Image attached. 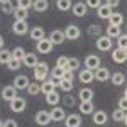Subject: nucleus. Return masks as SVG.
Here are the masks:
<instances>
[{
	"mask_svg": "<svg viewBox=\"0 0 127 127\" xmlns=\"http://www.w3.org/2000/svg\"><path fill=\"white\" fill-rule=\"evenodd\" d=\"M112 119H114L115 122H126V120H127L126 110H122V108H115V110L112 112Z\"/></svg>",
	"mask_w": 127,
	"mask_h": 127,
	"instance_id": "obj_32",
	"label": "nucleus"
},
{
	"mask_svg": "<svg viewBox=\"0 0 127 127\" xmlns=\"http://www.w3.org/2000/svg\"><path fill=\"white\" fill-rule=\"evenodd\" d=\"M46 102H48L49 105H53V107H54V105H58L59 102H61V95L54 90V92H51V93L46 95Z\"/></svg>",
	"mask_w": 127,
	"mask_h": 127,
	"instance_id": "obj_29",
	"label": "nucleus"
},
{
	"mask_svg": "<svg viewBox=\"0 0 127 127\" xmlns=\"http://www.w3.org/2000/svg\"><path fill=\"white\" fill-rule=\"evenodd\" d=\"M97 49L98 51H110L112 46H114V41L110 39L108 36H98L97 37Z\"/></svg>",
	"mask_w": 127,
	"mask_h": 127,
	"instance_id": "obj_4",
	"label": "nucleus"
},
{
	"mask_svg": "<svg viewBox=\"0 0 127 127\" xmlns=\"http://www.w3.org/2000/svg\"><path fill=\"white\" fill-rule=\"evenodd\" d=\"M105 5H108L110 9H115V7H119V0H107Z\"/></svg>",
	"mask_w": 127,
	"mask_h": 127,
	"instance_id": "obj_48",
	"label": "nucleus"
},
{
	"mask_svg": "<svg viewBox=\"0 0 127 127\" xmlns=\"http://www.w3.org/2000/svg\"><path fill=\"white\" fill-rule=\"evenodd\" d=\"M15 97H17V90L12 87V85H7V87L2 88V98L5 102H12Z\"/></svg>",
	"mask_w": 127,
	"mask_h": 127,
	"instance_id": "obj_13",
	"label": "nucleus"
},
{
	"mask_svg": "<svg viewBox=\"0 0 127 127\" xmlns=\"http://www.w3.org/2000/svg\"><path fill=\"white\" fill-rule=\"evenodd\" d=\"M12 31H14V34H17V36H24V34H27V32H29L27 20H15L14 26H12Z\"/></svg>",
	"mask_w": 127,
	"mask_h": 127,
	"instance_id": "obj_7",
	"label": "nucleus"
},
{
	"mask_svg": "<svg viewBox=\"0 0 127 127\" xmlns=\"http://www.w3.org/2000/svg\"><path fill=\"white\" fill-rule=\"evenodd\" d=\"M61 80H75V71H71V69H68V68H64V71H63V78Z\"/></svg>",
	"mask_w": 127,
	"mask_h": 127,
	"instance_id": "obj_42",
	"label": "nucleus"
},
{
	"mask_svg": "<svg viewBox=\"0 0 127 127\" xmlns=\"http://www.w3.org/2000/svg\"><path fill=\"white\" fill-rule=\"evenodd\" d=\"M53 42L48 39V37H42V39L37 41V44H36V49H37V53L41 54H49L51 51H53Z\"/></svg>",
	"mask_w": 127,
	"mask_h": 127,
	"instance_id": "obj_3",
	"label": "nucleus"
},
{
	"mask_svg": "<svg viewBox=\"0 0 127 127\" xmlns=\"http://www.w3.org/2000/svg\"><path fill=\"white\" fill-rule=\"evenodd\" d=\"M105 32H107V36L110 37V39H117L119 36L122 34V29H120L119 26H112V24H108L107 29H105Z\"/></svg>",
	"mask_w": 127,
	"mask_h": 127,
	"instance_id": "obj_23",
	"label": "nucleus"
},
{
	"mask_svg": "<svg viewBox=\"0 0 127 127\" xmlns=\"http://www.w3.org/2000/svg\"><path fill=\"white\" fill-rule=\"evenodd\" d=\"M110 14H112V9H110L108 5H105V3H100V5L97 7V15L100 17V19L107 20L108 17H110Z\"/></svg>",
	"mask_w": 127,
	"mask_h": 127,
	"instance_id": "obj_20",
	"label": "nucleus"
},
{
	"mask_svg": "<svg viewBox=\"0 0 127 127\" xmlns=\"http://www.w3.org/2000/svg\"><path fill=\"white\" fill-rule=\"evenodd\" d=\"M49 75V64L46 61H37V64L34 66V78L36 81H44Z\"/></svg>",
	"mask_w": 127,
	"mask_h": 127,
	"instance_id": "obj_1",
	"label": "nucleus"
},
{
	"mask_svg": "<svg viewBox=\"0 0 127 127\" xmlns=\"http://www.w3.org/2000/svg\"><path fill=\"white\" fill-rule=\"evenodd\" d=\"M59 87V80H44V81H41V93H44V95H48L51 92H54L56 88Z\"/></svg>",
	"mask_w": 127,
	"mask_h": 127,
	"instance_id": "obj_2",
	"label": "nucleus"
},
{
	"mask_svg": "<svg viewBox=\"0 0 127 127\" xmlns=\"http://www.w3.org/2000/svg\"><path fill=\"white\" fill-rule=\"evenodd\" d=\"M107 20H108V24H112V26H119V27H120V26L124 24V15L119 14V12H112L110 17H108Z\"/></svg>",
	"mask_w": 127,
	"mask_h": 127,
	"instance_id": "obj_25",
	"label": "nucleus"
},
{
	"mask_svg": "<svg viewBox=\"0 0 127 127\" xmlns=\"http://www.w3.org/2000/svg\"><path fill=\"white\" fill-rule=\"evenodd\" d=\"M78 80L81 81V83H85V85H88V83H92L93 81V71L92 69H88V68H85V69H81L78 73Z\"/></svg>",
	"mask_w": 127,
	"mask_h": 127,
	"instance_id": "obj_16",
	"label": "nucleus"
},
{
	"mask_svg": "<svg viewBox=\"0 0 127 127\" xmlns=\"http://www.w3.org/2000/svg\"><path fill=\"white\" fill-rule=\"evenodd\" d=\"M12 53V58L19 59V61H22V58H24V54H26V51H24V48H20V46H17V48L14 49V51H10Z\"/></svg>",
	"mask_w": 127,
	"mask_h": 127,
	"instance_id": "obj_39",
	"label": "nucleus"
},
{
	"mask_svg": "<svg viewBox=\"0 0 127 127\" xmlns=\"http://www.w3.org/2000/svg\"><path fill=\"white\" fill-rule=\"evenodd\" d=\"M75 87V83L71 81V80H59V88L63 90V92H71Z\"/></svg>",
	"mask_w": 127,
	"mask_h": 127,
	"instance_id": "obj_34",
	"label": "nucleus"
},
{
	"mask_svg": "<svg viewBox=\"0 0 127 127\" xmlns=\"http://www.w3.org/2000/svg\"><path fill=\"white\" fill-rule=\"evenodd\" d=\"M100 66V58H98L97 54H88L87 58H85V68L88 69H97Z\"/></svg>",
	"mask_w": 127,
	"mask_h": 127,
	"instance_id": "obj_14",
	"label": "nucleus"
},
{
	"mask_svg": "<svg viewBox=\"0 0 127 127\" xmlns=\"http://www.w3.org/2000/svg\"><path fill=\"white\" fill-rule=\"evenodd\" d=\"M66 117V112H64V108L58 107V105H54V108L49 112V119L53 120V122H61L63 119Z\"/></svg>",
	"mask_w": 127,
	"mask_h": 127,
	"instance_id": "obj_10",
	"label": "nucleus"
},
{
	"mask_svg": "<svg viewBox=\"0 0 127 127\" xmlns=\"http://www.w3.org/2000/svg\"><path fill=\"white\" fill-rule=\"evenodd\" d=\"M71 10H73V15H76V17H83V15H87L88 7L85 5V2H76V3L71 5Z\"/></svg>",
	"mask_w": 127,
	"mask_h": 127,
	"instance_id": "obj_15",
	"label": "nucleus"
},
{
	"mask_svg": "<svg viewBox=\"0 0 127 127\" xmlns=\"http://www.w3.org/2000/svg\"><path fill=\"white\" fill-rule=\"evenodd\" d=\"M49 41L53 42V44H63L64 42V32L63 31H53L51 32V36H49Z\"/></svg>",
	"mask_w": 127,
	"mask_h": 127,
	"instance_id": "obj_21",
	"label": "nucleus"
},
{
	"mask_svg": "<svg viewBox=\"0 0 127 127\" xmlns=\"http://www.w3.org/2000/svg\"><path fill=\"white\" fill-rule=\"evenodd\" d=\"M126 105H127V102H126V93H124V97L120 98V102H119V108L126 110Z\"/></svg>",
	"mask_w": 127,
	"mask_h": 127,
	"instance_id": "obj_49",
	"label": "nucleus"
},
{
	"mask_svg": "<svg viewBox=\"0 0 127 127\" xmlns=\"http://www.w3.org/2000/svg\"><path fill=\"white\" fill-rule=\"evenodd\" d=\"M81 36V31H80L78 26L75 24H69L68 27L64 29V39H69V41H76Z\"/></svg>",
	"mask_w": 127,
	"mask_h": 127,
	"instance_id": "obj_5",
	"label": "nucleus"
},
{
	"mask_svg": "<svg viewBox=\"0 0 127 127\" xmlns=\"http://www.w3.org/2000/svg\"><path fill=\"white\" fill-rule=\"evenodd\" d=\"M100 32H102V27L97 26V24H93V26H90L88 27V36H100Z\"/></svg>",
	"mask_w": 127,
	"mask_h": 127,
	"instance_id": "obj_40",
	"label": "nucleus"
},
{
	"mask_svg": "<svg viewBox=\"0 0 127 127\" xmlns=\"http://www.w3.org/2000/svg\"><path fill=\"white\" fill-rule=\"evenodd\" d=\"M112 51V61L114 63H126L127 61V51L126 49H120V48H115V49H110Z\"/></svg>",
	"mask_w": 127,
	"mask_h": 127,
	"instance_id": "obj_8",
	"label": "nucleus"
},
{
	"mask_svg": "<svg viewBox=\"0 0 127 127\" xmlns=\"http://www.w3.org/2000/svg\"><path fill=\"white\" fill-rule=\"evenodd\" d=\"M49 7L48 0H32V9L36 12H46Z\"/></svg>",
	"mask_w": 127,
	"mask_h": 127,
	"instance_id": "obj_28",
	"label": "nucleus"
},
{
	"mask_svg": "<svg viewBox=\"0 0 127 127\" xmlns=\"http://www.w3.org/2000/svg\"><path fill=\"white\" fill-rule=\"evenodd\" d=\"M29 36L32 41H39L42 39V37H46V32H44V29L41 27V26H36V27H32V29L29 31Z\"/></svg>",
	"mask_w": 127,
	"mask_h": 127,
	"instance_id": "obj_19",
	"label": "nucleus"
},
{
	"mask_svg": "<svg viewBox=\"0 0 127 127\" xmlns=\"http://www.w3.org/2000/svg\"><path fill=\"white\" fill-rule=\"evenodd\" d=\"M78 97L80 102H90V100H93V90L92 88H81L78 92Z\"/></svg>",
	"mask_w": 127,
	"mask_h": 127,
	"instance_id": "obj_27",
	"label": "nucleus"
},
{
	"mask_svg": "<svg viewBox=\"0 0 127 127\" xmlns=\"http://www.w3.org/2000/svg\"><path fill=\"white\" fill-rule=\"evenodd\" d=\"M2 127H19V124H17V120H14V119H7V120H3Z\"/></svg>",
	"mask_w": 127,
	"mask_h": 127,
	"instance_id": "obj_45",
	"label": "nucleus"
},
{
	"mask_svg": "<svg viewBox=\"0 0 127 127\" xmlns=\"http://www.w3.org/2000/svg\"><path fill=\"white\" fill-rule=\"evenodd\" d=\"M12 58V53H10L9 49H0V64H7V61Z\"/></svg>",
	"mask_w": 127,
	"mask_h": 127,
	"instance_id": "obj_35",
	"label": "nucleus"
},
{
	"mask_svg": "<svg viewBox=\"0 0 127 127\" xmlns=\"http://www.w3.org/2000/svg\"><path fill=\"white\" fill-rule=\"evenodd\" d=\"M117 48H120V49L127 48V36L126 34H120V36L117 37Z\"/></svg>",
	"mask_w": 127,
	"mask_h": 127,
	"instance_id": "obj_41",
	"label": "nucleus"
},
{
	"mask_svg": "<svg viewBox=\"0 0 127 127\" xmlns=\"http://www.w3.org/2000/svg\"><path fill=\"white\" fill-rule=\"evenodd\" d=\"M49 122H51L49 112H46V110H39V112L36 114V124H37V126H48Z\"/></svg>",
	"mask_w": 127,
	"mask_h": 127,
	"instance_id": "obj_18",
	"label": "nucleus"
},
{
	"mask_svg": "<svg viewBox=\"0 0 127 127\" xmlns=\"http://www.w3.org/2000/svg\"><path fill=\"white\" fill-rule=\"evenodd\" d=\"M108 80H110L115 87H120V85H124V81H126V75H124L122 71H115L114 75H110Z\"/></svg>",
	"mask_w": 127,
	"mask_h": 127,
	"instance_id": "obj_26",
	"label": "nucleus"
},
{
	"mask_svg": "<svg viewBox=\"0 0 127 127\" xmlns=\"http://www.w3.org/2000/svg\"><path fill=\"white\" fill-rule=\"evenodd\" d=\"M26 90H27V93H29V95L36 97V95H39V93H41V85L37 83V81H31Z\"/></svg>",
	"mask_w": 127,
	"mask_h": 127,
	"instance_id": "obj_30",
	"label": "nucleus"
},
{
	"mask_svg": "<svg viewBox=\"0 0 127 127\" xmlns=\"http://www.w3.org/2000/svg\"><path fill=\"white\" fill-rule=\"evenodd\" d=\"M63 120H64V126L66 127H80L81 126V115H78V114H69Z\"/></svg>",
	"mask_w": 127,
	"mask_h": 127,
	"instance_id": "obj_11",
	"label": "nucleus"
},
{
	"mask_svg": "<svg viewBox=\"0 0 127 127\" xmlns=\"http://www.w3.org/2000/svg\"><path fill=\"white\" fill-rule=\"evenodd\" d=\"M80 112L85 114V115L93 114V112H95V105H93V102H92V100H90V102H80Z\"/></svg>",
	"mask_w": 127,
	"mask_h": 127,
	"instance_id": "obj_24",
	"label": "nucleus"
},
{
	"mask_svg": "<svg viewBox=\"0 0 127 127\" xmlns=\"http://www.w3.org/2000/svg\"><path fill=\"white\" fill-rule=\"evenodd\" d=\"M66 64H68V58H66V56H59L58 61H56V66H59V68H66Z\"/></svg>",
	"mask_w": 127,
	"mask_h": 127,
	"instance_id": "obj_43",
	"label": "nucleus"
},
{
	"mask_svg": "<svg viewBox=\"0 0 127 127\" xmlns=\"http://www.w3.org/2000/svg\"><path fill=\"white\" fill-rule=\"evenodd\" d=\"M9 103H10V110H12V112H17V114L24 112V110H26V105H27V102L22 97H15L12 102H9Z\"/></svg>",
	"mask_w": 127,
	"mask_h": 127,
	"instance_id": "obj_6",
	"label": "nucleus"
},
{
	"mask_svg": "<svg viewBox=\"0 0 127 127\" xmlns=\"http://www.w3.org/2000/svg\"><path fill=\"white\" fill-rule=\"evenodd\" d=\"M9 3L12 5V9H17L19 7V0H9Z\"/></svg>",
	"mask_w": 127,
	"mask_h": 127,
	"instance_id": "obj_51",
	"label": "nucleus"
},
{
	"mask_svg": "<svg viewBox=\"0 0 127 127\" xmlns=\"http://www.w3.org/2000/svg\"><path fill=\"white\" fill-rule=\"evenodd\" d=\"M20 63H22V61H19V59L10 58L9 61H7V68H9L10 71H15V69H19V68H20Z\"/></svg>",
	"mask_w": 127,
	"mask_h": 127,
	"instance_id": "obj_37",
	"label": "nucleus"
},
{
	"mask_svg": "<svg viewBox=\"0 0 127 127\" xmlns=\"http://www.w3.org/2000/svg\"><path fill=\"white\" fill-rule=\"evenodd\" d=\"M100 3H102V0H87V2H85V5L90 7V9H97Z\"/></svg>",
	"mask_w": 127,
	"mask_h": 127,
	"instance_id": "obj_46",
	"label": "nucleus"
},
{
	"mask_svg": "<svg viewBox=\"0 0 127 127\" xmlns=\"http://www.w3.org/2000/svg\"><path fill=\"white\" fill-rule=\"evenodd\" d=\"M63 71H64V68L54 66V68L51 69V78H53V80H61V78H63Z\"/></svg>",
	"mask_w": 127,
	"mask_h": 127,
	"instance_id": "obj_38",
	"label": "nucleus"
},
{
	"mask_svg": "<svg viewBox=\"0 0 127 127\" xmlns=\"http://www.w3.org/2000/svg\"><path fill=\"white\" fill-rule=\"evenodd\" d=\"M2 12H5V14H12L14 9H12V5L7 2V3H2Z\"/></svg>",
	"mask_w": 127,
	"mask_h": 127,
	"instance_id": "obj_47",
	"label": "nucleus"
},
{
	"mask_svg": "<svg viewBox=\"0 0 127 127\" xmlns=\"http://www.w3.org/2000/svg\"><path fill=\"white\" fill-rule=\"evenodd\" d=\"M93 78L97 80V81H108V78H110V71H108V68H102V66H98L97 69H93Z\"/></svg>",
	"mask_w": 127,
	"mask_h": 127,
	"instance_id": "obj_9",
	"label": "nucleus"
},
{
	"mask_svg": "<svg viewBox=\"0 0 127 127\" xmlns=\"http://www.w3.org/2000/svg\"><path fill=\"white\" fill-rule=\"evenodd\" d=\"M22 63L27 66V68H34L37 64V54L36 53H26L24 58H22Z\"/></svg>",
	"mask_w": 127,
	"mask_h": 127,
	"instance_id": "obj_17",
	"label": "nucleus"
},
{
	"mask_svg": "<svg viewBox=\"0 0 127 127\" xmlns=\"http://www.w3.org/2000/svg\"><path fill=\"white\" fill-rule=\"evenodd\" d=\"M19 7L20 9L29 10L31 7H32V0H19Z\"/></svg>",
	"mask_w": 127,
	"mask_h": 127,
	"instance_id": "obj_44",
	"label": "nucleus"
},
{
	"mask_svg": "<svg viewBox=\"0 0 127 127\" xmlns=\"http://www.w3.org/2000/svg\"><path fill=\"white\" fill-rule=\"evenodd\" d=\"M107 114L103 112V110H97V112H93V122L97 124V126H105L107 124Z\"/></svg>",
	"mask_w": 127,
	"mask_h": 127,
	"instance_id": "obj_22",
	"label": "nucleus"
},
{
	"mask_svg": "<svg viewBox=\"0 0 127 127\" xmlns=\"http://www.w3.org/2000/svg\"><path fill=\"white\" fill-rule=\"evenodd\" d=\"M12 15L15 17V20H27V17H29L27 10H26V9H20V7H17V9H14V12H12Z\"/></svg>",
	"mask_w": 127,
	"mask_h": 127,
	"instance_id": "obj_31",
	"label": "nucleus"
},
{
	"mask_svg": "<svg viewBox=\"0 0 127 127\" xmlns=\"http://www.w3.org/2000/svg\"><path fill=\"white\" fill-rule=\"evenodd\" d=\"M7 2H9V0H0V3H7Z\"/></svg>",
	"mask_w": 127,
	"mask_h": 127,
	"instance_id": "obj_53",
	"label": "nucleus"
},
{
	"mask_svg": "<svg viewBox=\"0 0 127 127\" xmlns=\"http://www.w3.org/2000/svg\"><path fill=\"white\" fill-rule=\"evenodd\" d=\"M29 83L31 81H29V78H27L26 75H17V76L14 78V85H12V87L15 88V90H26Z\"/></svg>",
	"mask_w": 127,
	"mask_h": 127,
	"instance_id": "obj_12",
	"label": "nucleus"
},
{
	"mask_svg": "<svg viewBox=\"0 0 127 127\" xmlns=\"http://www.w3.org/2000/svg\"><path fill=\"white\" fill-rule=\"evenodd\" d=\"M3 44H5V41H3V37H2V36H0V49L3 48Z\"/></svg>",
	"mask_w": 127,
	"mask_h": 127,
	"instance_id": "obj_52",
	"label": "nucleus"
},
{
	"mask_svg": "<svg viewBox=\"0 0 127 127\" xmlns=\"http://www.w3.org/2000/svg\"><path fill=\"white\" fill-rule=\"evenodd\" d=\"M71 5H73L71 0H56V7H58V10H63V12L69 10V9H71Z\"/></svg>",
	"mask_w": 127,
	"mask_h": 127,
	"instance_id": "obj_33",
	"label": "nucleus"
},
{
	"mask_svg": "<svg viewBox=\"0 0 127 127\" xmlns=\"http://www.w3.org/2000/svg\"><path fill=\"white\" fill-rule=\"evenodd\" d=\"M2 124H3V120H2V119H0V127H2Z\"/></svg>",
	"mask_w": 127,
	"mask_h": 127,
	"instance_id": "obj_54",
	"label": "nucleus"
},
{
	"mask_svg": "<svg viewBox=\"0 0 127 127\" xmlns=\"http://www.w3.org/2000/svg\"><path fill=\"white\" fill-rule=\"evenodd\" d=\"M64 103H66V105H73V103H75V98L73 97H66L64 98Z\"/></svg>",
	"mask_w": 127,
	"mask_h": 127,
	"instance_id": "obj_50",
	"label": "nucleus"
},
{
	"mask_svg": "<svg viewBox=\"0 0 127 127\" xmlns=\"http://www.w3.org/2000/svg\"><path fill=\"white\" fill-rule=\"evenodd\" d=\"M66 68L71 69V71H76L80 68V59L78 58H68V64H66Z\"/></svg>",
	"mask_w": 127,
	"mask_h": 127,
	"instance_id": "obj_36",
	"label": "nucleus"
}]
</instances>
